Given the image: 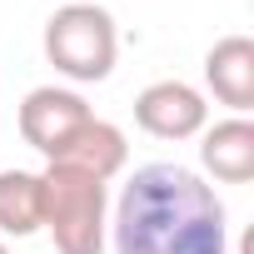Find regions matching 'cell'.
<instances>
[{
    "instance_id": "cell-1",
    "label": "cell",
    "mask_w": 254,
    "mask_h": 254,
    "mask_svg": "<svg viewBox=\"0 0 254 254\" xmlns=\"http://www.w3.org/2000/svg\"><path fill=\"white\" fill-rule=\"evenodd\" d=\"M110 244L115 254H229V214L199 170L160 160L125 180Z\"/></svg>"
},
{
    "instance_id": "cell-2",
    "label": "cell",
    "mask_w": 254,
    "mask_h": 254,
    "mask_svg": "<svg viewBox=\"0 0 254 254\" xmlns=\"http://www.w3.org/2000/svg\"><path fill=\"white\" fill-rule=\"evenodd\" d=\"M45 185V219L40 229L50 234L55 254H105L110 239V185L70 170V165H45L40 170Z\"/></svg>"
},
{
    "instance_id": "cell-3",
    "label": "cell",
    "mask_w": 254,
    "mask_h": 254,
    "mask_svg": "<svg viewBox=\"0 0 254 254\" xmlns=\"http://www.w3.org/2000/svg\"><path fill=\"white\" fill-rule=\"evenodd\" d=\"M40 50L55 65V75H65L70 85H100L115 75V60H120L115 15L95 0H70L45 20Z\"/></svg>"
},
{
    "instance_id": "cell-4",
    "label": "cell",
    "mask_w": 254,
    "mask_h": 254,
    "mask_svg": "<svg viewBox=\"0 0 254 254\" xmlns=\"http://www.w3.org/2000/svg\"><path fill=\"white\" fill-rule=\"evenodd\" d=\"M90 115H95V110L85 105L80 90H70V85H35V90L20 100L15 125H20V140H25L40 160H55V155L65 150V140L80 130Z\"/></svg>"
},
{
    "instance_id": "cell-5",
    "label": "cell",
    "mask_w": 254,
    "mask_h": 254,
    "mask_svg": "<svg viewBox=\"0 0 254 254\" xmlns=\"http://www.w3.org/2000/svg\"><path fill=\"white\" fill-rule=\"evenodd\" d=\"M135 125L155 140L180 145V140H194L209 125V100L190 80H155L135 95Z\"/></svg>"
},
{
    "instance_id": "cell-6",
    "label": "cell",
    "mask_w": 254,
    "mask_h": 254,
    "mask_svg": "<svg viewBox=\"0 0 254 254\" xmlns=\"http://www.w3.org/2000/svg\"><path fill=\"white\" fill-rule=\"evenodd\" d=\"M199 165L219 185H249L254 180V120L229 115L199 130Z\"/></svg>"
},
{
    "instance_id": "cell-7",
    "label": "cell",
    "mask_w": 254,
    "mask_h": 254,
    "mask_svg": "<svg viewBox=\"0 0 254 254\" xmlns=\"http://www.w3.org/2000/svg\"><path fill=\"white\" fill-rule=\"evenodd\" d=\"M204 85L219 105L234 115L254 110V40L249 35H224L204 50Z\"/></svg>"
},
{
    "instance_id": "cell-8",
    "label": "cell",
    "mask_w": 254,
    "mask_h": 254,
    "mask_svg": "<svg viewBox=\"0 0 254 254\" xmlns=\"http://www.w3.org/2000/svg\"><path fill=\"white\" fill-rule=\"evenodd\" d=\"M45 165H50V160H45ZM55 165L85 170V175H95V180H105V185H110L125 165H130V140H125L120 125H110V120L90 115L80 130L65 140V150L55 155Z\"/></svg>"
},
{
    "instance_id": "cell-9",
    "label": "cell",
    "mask_w": 254,
    "mask_h": 254,
    "mask_svg": "<svg viewBox=\"0 0 254 254\" xmlns=\"http://www.w3.org/2000/svg\"><path fill=\"white\" fill-rule=\"evenodd\" d=\"M45 219L40 170H0V239H30Z\"/></svg>"
},
{
    "instance_id": "cell-10",
    "label": "cell",
    "mask_w": 254,
    "mask_h": 254,
    "mask_svg": "<svg viewBox=\"0 0 254 254\" xmlns=\"http://www.w3.org/2000/svg\"><path fill=\"white\" fill-rule=\"evenodd\" d=\"M0 254H10V249H5V239H0Z\"/></svg>"
}]
</instances>
